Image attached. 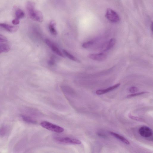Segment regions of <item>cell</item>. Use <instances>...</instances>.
I'll use <instances>...</instances> for the list:
<instances>
[{
	"label": "cell",
	"instance_id": "1",
	"mask_svg": "<svg viewBox=\"0 0 153 153\" xmlns=\"http://www.w3.org/2000/svg\"><path fill=\"white\" fill-rule=\"evenodd\" d=\"M26 9L30 19L34 21L41 22L43 20V16L41 12L35 8V3L28 1L26 5Z\"/></svg>",
	"mask_w": 153,
	"mask_h": 153
},
{
	"label": "cell",
	"instance_id": "2",
	"mask_svg": "<svg viewBox=\"0 0 153 153\" xmlns=\"http://www.w3.org/2000/svg\"><path fill=\"white\" fill-rule=\"evenodd\" d=\"M41 126L46 129L57 133H62L64 131L63 128L46 121H42Z\"/></svg>",
	"mask_w": 153,
	"mask_h": 153
},
{
	"label": "cell",
	"instance_id": "3",
	"mask_svg": "<svg viewBox=\"0 0 153 153\" xmlns=\"http://www.w3.org/2000/svg\"><path fill=\"white\" fill-rule=\"evenodd\" d=\"M105 17L109 21L114 23H117L120 20L119 17L117 13L111 9H107Z\"/></svg>",
	"mask_w": 153,
	"mask_h": 153
},
{
	"label": "cell",
	"instance_id": "4",
	"mask_svg": "<svg viewBox=\"0 0 153 153\" xmlns=\"http://www.w3.org/2000/svg\"><path fill=\"white\" fill-rule=\"evenodd\" d=\"M57 142L62 143L79 144L81 143L80 140L69 137H57L54 138Z\"/></svg>",
	"mask_w": 153,
	"mask_h": 153
},
{
	"label": "cell",
	"instance_id": "5",
	"mask_svg": "<svg viewBox=\"0 0 153 153\" xmlns=\"http://www.w3.org/2000/svg\"><path fill=\"white\" fill-rule=\"evenodd\" d=\"M139 132L141 136L146 138L151 137L153 134L151 128L146 126L140 127L139 130Z\"/></svg>",
	"mask_w": 153,
	"mask_h": 153
},
{
	"label": "cell",
	"instance_id": "6",
	"mask_svg": "<svg viewBox=\"0 0 153 153\" xmlns=\"http://www.w3.org/2000/svg\"><path fill=\"white\" fill-rule=\"evenodd\" d=\"M89 58L91 59L97 61H103L105 60L107 55L105 53L91 54L88 56Z\"/></svg>",
	"mask_w": 153,
	"mask_h": 153
},
{
	"label": "cell",
	"instance_id": "7",
	"mask_svg": "<svg viewBox=\"0 0 153 153\" xmlns=\"http://www.w3.org/2000/svg\"><path fill=\"white\" fill-rule=\"evenodd\" d=\"M121 85L120 83L116 84L113 86L109 87L107 89H103L97 90L96 91V93L97 95H101L106 94L118 88Z\"/></svg>",
	"mask_w": 153,
	"mask_h": 153
},
{
	"label": "cell",
	"instance_id": "8",
	"mask_svg": "<svg viewBox=\"0 0 153 153\" xmlns=\"http://www.w3.org/2000/svg\"><path fill=\"white\" fill-rule=\"evenodd\" d=\"M0 28L11 33L17 32L18 29L17 26H11L5 23H0Z\"/></svg>",
	"mask_w": 153,
	"mask_h": 153
},
{
	"label": "cell",
	"instance_id": "9",
	"mask_svg": "<svg viewBox=\"0 0 153 153\" xmlns=\"http://www.w3.org/2000/svg\"><path fill=\"white\" fill-rule=\"evenodd\" d=\"M46 42L47 45L50 47L52 50L58 56L60 57H64L63 54L60 52L58 48L55 46L50 40L46 39Z\"/></svg>",
	"mask_w": 153,
	"mask_h": 153
},
{
	"label": "cell",
	"instance_id": "10",
	"mask_svg": "<svg viewBox=\"0 0 153 153\" xmlns=\"http://www.w3.org/2000/svg\"><path fill=\"white\" fill-rule=\"evenodd\" d=\"M111 135L115 137L116 138L120 140L121 142H123L124 144L127 145H129L130 144V142L128 141L126 138L124 137L121 136L118 134L116 133L113 132H109Z\"/></svg>",
	"mask_w": 153,
	"mask_h": 153
},
{
	"label": "cell",
	"instance_id": "11",
	"mask_svg": "<svg viewBox=\"0 0 153 153\" xmlns=\"http://www.w3.org/2000/svg\"><path fill=\"white\" fill-rule=\"evenodd\" d=\"M56 23L54 21H51L49 25V28L51 33L53 35H56L58 33L56 28Z\"/></svg>",
	"mask_w": 153,
	"mask_h": 153
},
{
	"label": "cell",
	"instance_id": "12",
	"mask_svg": "<svg viewBox=\"0 0 153 153\" xmlns=\"http://www.w3.org/2000/svg\"><path fill=\"white\" fill-rule=\"evenodd\" d=\"M15 15L16 17L15 18L18 20L22 19L25 15L24 12L20 9H18L16 10Z\"/></svg>",
	"mask_w": 153,
	"mask_h": 153
},
{
	"label": "cell",
	"instance_id": "13",
	"mask_svg": "<svg viewBox=\"0 0 153 153\" xmlns=\"http://www.w3.org/2000/svg\"><path fill=\"white\" fill-rule=\"evenodd\" d=\"M10 49V46L5 44H0V54L7 52Z\"/></svg>",
	"mask_w": 153,
	"mask_h": 153
},
{
	"label": "cell",
	"instance_id": "14",
	"mask_svg": "<svg viewBox=\"0 0 153 153\" xmlns=\"http://www.w3.org/2000/svg\"><path fill=\"white\" fill-rule=\"evenodd\" d=\"M63 52L65 56L70 59L77 62H80L77 58L74 56H73V55L67 52L66 50H63Z\"/></svg>",
	"mask_w": 153,
	"mask_h": 153
},
{
	"label": "cell",
	"instance_id": "15",
	"mask_svg": "<svg viewBox=\"0 0 153 153\" xmlns=\"http://www.w3.org/2000/svg\"><path fill=\"white\" fill-rule=\"evenodd\" d=\"M21 116L23 120L26 122V123L32 124H36V121L28 116L22 115Z\"/></svg>",
	"mask_w": 153,
	"mask_h": 153
},
{
	"label": "cell",
	"instance_id": "16",
	"mask_svg": "<svg viewBox=\"0 0 153 153\" xmlns=\"http://www.w3.org/2000/svg\"><path fill=\"white\" fill-rule=\"evenodd\" d=\"M115 43L116 40L115 39L112 38L110 40L108 43L105 51H108L111 49L115 45Z\"/></svg>",
	"mask_w": 153,
	"mask_h": 153
},
{
	"label": "cell",
	"instance_id": "17",
	"mask_svg": "<svg viewBox=\"0 0 153 153\" xmlns=\"http://www.w3.org/2000/svg\"><path fill=\"white\" fill-rule=\"evenodd\" d=\"M94 42H95L93 40L85 42L83 44L82 47L85 48H89L93 45Z\"/></svg>",
	"mask_w": 153,
	"mask_h": 153
},
{
	"label": "cell",
	"instance_id": "18",
	"mask_svg": "<svg viewBox=\"0 0 153 153\" xmlns=\"http://www.w3.org/2000/svg\"><path fill=\"white\" fill-rule=\"evenodd\" d=\"M149 92L147 91H143L142 92H140L139 93H133L130 95H128L127 96V98H130L134 97H136L140 95H143L144 94L148 93Z\"/></svg>",
	"mask_w": 153,
	"mask_h": 153
},
{
	"label": "cell",
	"instance_id": "19",
	"mask_svg": "<svg viewBox=\"0 0 153 153\" xmlns=\"http://www.w3.org/2000/svg\"><path fill=\"white\" fill-rule=\"evenodd\" d=\"M6 132H7V130H6V128L4 127H2L0 128V136H4Z\"/></svg>",
	"mask_w": 153,
	"mask_h": 153
},
{
	"label": "cell",
	"instance_id": "20",
	"mask_svg": "<svg viewBox=\"0 0 153 153\" xmlns=\"http://www.w3.org/2000/svg\"><path fill=\"white\" fill-rule=\"evenodd\" d=\"M129 117L131 119L134 120H135L136 121L141 122L144 121L143 119H142L136 117V116H132L131 115H129Z\"/></svg>",
	"mask_w": 153,
	"mask_h": 153
},
{
	"label": "cell",
	"instance_id": "21",
	"mask_svg": "<svg viewBox=\"0 0 153 153\" xmlns=\"http://www.w3.org/2000/svg\"><path fill=\"white\" fill-rule=\"evenodd\" d=\"M138 90V89L136 87H132L129 89L130 92L132 93L136 92Z\"/></svg>",
	"mask_w": 153,
	"mask_h": 153
},
{
	"label": "cell",
	"instance_id": "22",
	"mask_svg": "<svg viewBox=\"0 0 153 153\" xmlns=\"http://www.w3.org/2000/svg\"><path fill=\"white\" fill-rule=\"evenodd\" d=\"M7 39L5 36L0 34V42H6L7 41Z\"/></svg>",
	"mask_w": 153,
	"mask_h": 153
},
{
	"label": "cell",
	"instance_id": "23",
	"mask_svg": "<svg viewBox=\"0 0 153 153\" xmlns=\"http://www.w3.org/2000/svg\"><path fill=\"white\" fill-rule=\"evenodd\" d=\"M12 23L15 25H17L20 23L19 20L15 18V19L12 21Z\"/></svg>",
	"mask_w": 153,
	"mask_h": 153
},
{
	"label": "cell",
	"instance_id": "24",
	"mask_svg": "<svg viewBox=\"0 0 153 153\" xmlns=\"http://www.w3.org/2000/svg\"><path fill=\"white\" fill-rule=\"evenodd\" d=\"M150 28L152 30V32L153 31V23H152L151 24L150 26Z\"/></svg>",
	"mask_w": 153,
	"mask_h": 153
},
{
	"label": "cell",
	"instance_id": "25",
	"mask_svg": "<svg viewBox=\"0 0 153 153\" xmlns=\"http://www.w3.org/2000/svg\"><path fill=\"white\" fill-rule=\"evenodd\" d=\"M98 135L99 136H101L105 137V135H103V134H99Z\"/></svg>",
	"mask_w": 153,
	"mask_h": 153
}]
</instances>
